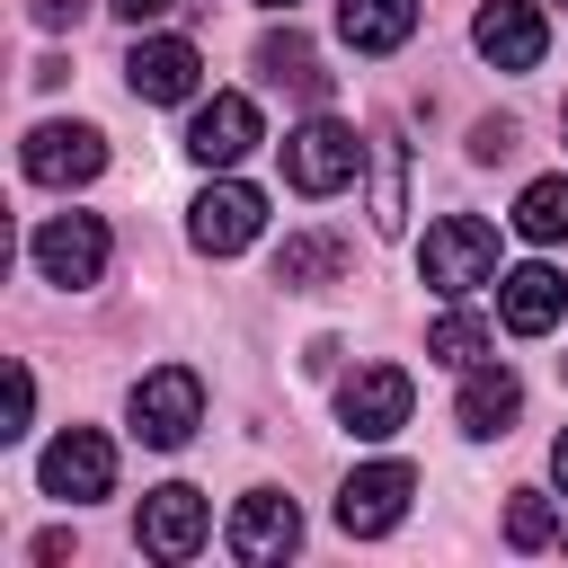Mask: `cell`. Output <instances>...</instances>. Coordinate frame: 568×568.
Returning a JSON list of instances; mask_svg holds the SVG:
<instances>
[{
  "label": "cell",
  "mask_w": 568,
  "mask_h": 568,
  "mask_svg": "<svg viewBox=\"0 0 568 568\" xmlns=\"http://www.w3.org/2000/svg\"><path fill=\"white\" fill-rule=\"evenodd\" d=\"M80 9H89V0H36V27H71Z\"/></svg>",
  "instance_id": "4316f807"
},
{
  "label": "cell",
  "mask_w": 568,
  "mask_h": 568,
  "mask_svg": "<svg viewBox=\"0 0 568 568\" xmlns=\"http://www.w3.org/2000/svg\"><path fill=\"white\" fill-rule=\"evenodd\" d=\"M257 9H293V0H257Z\"/></svg>",
  "instance_id": "f1b7e54d"
},
{
  "label": "cell",
  "mask_w": 568,
  "mask_h": 568,
  "mask_svg": "<svg viewBox=\"0 0 568 568\" xmlns=\"http://www.w3.org/2000/svg\"><path fill=\"white\" fill-rule=\"evenodd\" d=\"M399 222H408V151L373 133V231H399Z\"/></svg>",
  "instance_id": "ffe728a7"
},
{
  "label": "cell",
  "mask_w": 568,
  "mask_h": 568,
  "mask_svg": "<svg viewBox=\"0 0 568 568\" xmlns=\"http://www.w3.org/2000/svg\"><path fill=\"white\" fill-rule=\"evenodd\" d=\"M408 497H417V470H408V462H364V470L337 488V524H346L355 541H373V532H390V524L408 515Z\"/></svg>",
  "instance_id": "ba28073f"
},
{
  "label": "cell",
  "mask_w": 568,
  "mask_h": 568,
  "mask_svg": "<svg viewBox=\"0 0 568 568\" xmlns=\"http://www.w3.org/2000/svg\"><path fill=\"white\" fill-rule=\"evenodd\" d=\"M186 151H195L204 169H231V160H248V151H257V106H248L240 89H213V98L195 106V124H186Z\"/></svg>",
  "instance_id": "5bb4252c"
},
{
  "label": "cell",
  "mask_w": 568,
  "mask_h": 568,
  "mask_svg": "<svg viewBox=\"0 0 568 568\" xmlns=\"http://www.w3.org/2000/svg\"><path fill=\"white\" fill-rule=\"evenodd\" d=\"M470 44H479L497 71H532V62L550 53V27H541V9H532V0H479Z\"/></svg>",
  "instance_id": "7c38bea8"
},
{
  "label": "cell",
  "mask_w": 568,
  "mask_h": 568,
  "mask_svg": "<svg viewBox=\"0 0 568 568\" xmlns=\"http://www.w3.org/2000/svg\"><path fill=\"white\" fill-rule=\"evenodd\" d=\"M27 417H36V382H27V364L9 373V426L0 435H27Z\"/></svg>",
  "instance_id": "d4e9b609"
},
{
  "label": "cell",
  "mask_w": 568,
  "mask_h": 568,
  "mask_svg": "<svg viewBox=\"0 0 568 568\" xmlns=\"http://www.w3.org/2000/svg\"><path fill=\"white\" fill-rule=\"evenodd\" d=\"M515 231H524V240H541V248H550V240H568V178H532V186L515 195Z\"/></svg>",
  "instance_id": "7402d4cb"
},
{
  "label": "cell",
  "mask_w": 568,
  "mask_h": 568,
  "mask_svg": "<svg viewBox=\"0 0 568 568\" xmlns=\"http://www.w3.org/2000/svg\"><path fill=\"white\" fill-rule=\"evenodd\" d=\"M36 266H44V284H62V293L98 284V275H106V222H98V213H53V222L36 231Z\"/></svg>",
  "instance_id": "8992f818"
},
{
  "label": "cell",
  "mask_w": 568,
  "mask_h": 568,
  "mask_svg": "<svg viewBox=\"0 0 568 568\" xmlns=\"http://www.w3.org/2000/svg\"><path fill=\"white\" fill-rule=\"evenodd\" d=\"M550 532H559V524H550V497H541V488H515V506H506V541H515V550H541Z\"/></svg>",
  "instance_id": "603a6c76"
},
{
  "label": "cell",
  "mask_w": 568,
  "mask_h": 568,
  "mask_svg": "<svg viewBox=\"0 0 568 568\" xmlns=\"http://www.w3.org/2000/svg\"><path fill=\"white\" fill-rule=\"evenodd\" d=\"M106 488H115V444H106L98 426H62V435L44 444V497L89 506V497H106Z\"/></svg>",
  "instance_id": "52a82bcc"
},
{
  "label": "cell",
  "mask_w": 568,
  "mask_h": 568,
  "mask_svg": "<svg viewBox=\"0 0 568 568\" xmlns=\"http://www.w3.org/2000/svg\"><path fill=\"white\" fill-rule=\"evenodd\" d=\"M337 36L355 53H399L417 36V0H337Z\"/></svg>",
  "instance_id": "ac0fdd59"
},
{
  "label": "cell",
  "mask_w": 568,
  "mask_h": 568,
  "mask_svg": "<svg viewBox=\"0 0 568 568\" xmlns=\"http://www.w3.org/2000/svg\"><path fill=\"white\" fill-rule=\"evenodd\" d=\"M408 408H417V382H408L399 364H355V373L337 382V417H346V435H355V444L399 435V426H408Z\"/></svg>",
  "instance_id": "3957f363"
},
{
  "label": "cell",
  "mask_w": 568,
  "mask_h": 568,
  "mask_svg": "<svg viewBox=\"0 0 568 568\" xmlns=\"http://www.w3.org/2000/svg\"><path fill=\"white\" fill-rule=\"evenodd\" d=\"M257 231H266V195L240 186V178H213V186L186 204V240H195L204 257H240Z\"/></svg>",
  "instance_id": "5b68a950"
},
{
  "label": "cell",
  "mask_w": 568,
  "mask_h": 568,
  "mask_svg": "<svg viewBox=\"0 0 568 568\" xmlns=\"http://www.w3.org/2000/svg\"><path fill=\"white\" fill-rule=\"evenodd\" d=\"M124 80H133V98H151V106H178V98H195V80H204V53H195L186 36H133V53H124Z\"/></svg>",
  "instance_id": "30bf717a"
},
{
  "label": "cell",
  "mask_w": 568,
  "mask_h": 568,
  "mask_svg": "<svg viewBox=\"0 0 568 568\" xmlns=\"http://www.w3.org/2000/svg\"><path fill=\"white\" fill-rule=\"evenodd\" d=\"M293 541H302V506H293L284 488H248V497L231 506V559H257V568H266V559H284Z\"/></svg>",
  "instance_id": "4fadbf2b"
},
{
  "label": "cell",
  "mask_w": 568,
  "mask_h": 568,
  "mask_svg": "<svg viewBox=\"0 0 568 568\" xmlns=\"http://www.w3.org/2000/svg\"><path fill=\"white\" fill-rule=\"evenodd\" d=\"M417 275L435 284V293H470V284H488L497 275V231L479 222V213H444L435 231H426V248H417Z\"/></svg>",
  "instance_id": "6da1fadb"
},
{
  "label": "cell",
  "mask_w": 568,
  "mask_h": 568,
  "mask_svg": "<svg viewBox=\"0 0 568 568\" xmlns=\"http://www.w3.org/2000/svg\"><path fill=\"white\" fill-rule=\"evenodd\" d=\"M506 151H515V124H506V115H488V124L470 133V160H506Z\"/></svg>",
  "instance_id": "cb8c5ba5"
},
{
  "label": "cell",
  "mask_w": 568,
  "mask_h": 568,
  "mask_svg": "<svg viewBox=\"0 0 568 568\" xmlns=\"http://www.w3.org/2000/svg\"><path fill=\"white\" fill-rule=\"evenodd\" d=\"M426 355H435V364H453V373L488 364V320H479V311H444V320L426 328Z\"/></svg>",
  "instance_id": "44dd1931"
},
{
  "label": "cell",
  "mask_w": 568,
  "mask_h": 568,
  "mask_svg": "<svg viewBox=\"0 0 568 568\" xmlns=\"http://www.w3.org/2000/svg\"><path fill=\"white\" fill-rule=\"evenodd\" d=\"M18 160H27L36 186H89V178L106 169V133H98V124H36Z\"/></svg>",
  "instance_id": "9c48e42d"
},
{
  "label": "cell",
  "mask_w": 568,
  "mask_h": 568,
  "mask_svg": "<svg viewBox=\"0 0 568 568\" xmlns=\"http://www.w3.org/2000/svg\"><path fill=\"white\" fill-rule=\"evenodd\" d=\"M106 9H115V18H133V27H151V18H169L178 0H106Z\"/></svg>",
  "instance_id": "484cf974"
},
{
  "label": "cell",
  "mask_w": 568,
  "mask_h": 568,
  "mask_svg": "<svg viewBox=\"0 0 568 568\" xmlns=\"http://www.w3.org/2000/svg\"><path fill=\"white\" fill-rule=\"evenodd\" d=\"M559 133H568V106H559Z\"/></svg>",
  "instance_id": "f546056e"
},
{
  "label": "cell",
  "mask_w": 568,
  "mask_h": 568,
  "mask_svg": "<svg viewBox=\"0 0 568 568\" xmlns=\"http://www.w3.org/2000/svg\"><path fill=\"white\" fill-rule=\"evenodd\" d=\"M550 470H559V488H568V426H559V444H550Z\"/></svg>",
  "instance_id": "83f0119b"
},
{
  "label": "cell",
  "mask_w": 568,
  "mask_h": 568,
  "mask_svg": "<svg viewBox=\"0 0 568 568\" xmlns=\"http://www.w3.org/2000/svg\"><path fill=\"white\" fill-rule=\"evenodd\" d=\"M133 532H142V550H151V559H195V550H204V532H213V515H204V497H195L186 479H169V488H151V497H142V524H133Z\"/></svg>",
  "instance_id": "8fae6325"
},
{
  "label": "cell",
  "mask_w": 568,
  "mask_h": 568,
  "mask_svg": "<svg viewBox=\"0 0 568 568\" xmlns=\"http://www.w3.org/2000/svg\"><path fill=\"white\" fill-rule=\"evenodd\" d=\"M328 275H346V240H328V231H293V240L275 248V284H284V293H320Z\"/></svg>",
  "instance_id": "d6986e66"
},
{
  "label": "cell",
  "mask_w": 568,
  "mask_h": 568,
  "mask_svg": "<svg viewBox=\"0 0 568 568\" xmlns=\"http://www.w3.org/2000/svg\"><path fill=\"white\" fill-rule=\"evenodd\" d=\"M257 71H266L275 89H293L302 106H328V71H320V53H311L302 27H275V36L257 44Z\"/></svg>",
  "instance_id": "e0dca14e"
},
{
  "label": "cell",
  "mask_w": 568,
  "mask_h": 568,
  "mask_svg": "<svg viewBox=\"0 0 568 568\" xmlns=\"http://www.w3.org/2000/svg\"><path fill=\"white\" fill-rule=\"evenodd\" d=\"M515 408H524V382H515L506 364H470V382H462V399H453L462 435H506Z\"/></svg>",
  "instance_id": "2e32d148"
},
{
  "label": "cell",
  "mask_w": 568,
  "mask_h": 568,
  "mask_svg": "<svg viewBox=\"0 0 568 568\" xmlns=\"http://www.w3.org/2000/svg\"><path fill=\"white\" fill-rule=\"evenodd\" d=\"M355 160H364V142H355V124H337V115H311V124L284 133V186H293V195H337V186L355 178Z\"/></svg>",
  "instance_id": "7a4b0ae2"
},
{
  "label": "cell",
  "mask_w": 568,
  "mask_h": 568,
  "mask_svg": "<svg viewBox=\"0 0 568 568\" xmlns=\"http://www.w3.org/2000/svg\"><path fill=\"white\" fill-rule=\"evenodd\" d=\"M195 417H204V382H195L186 364H160V373L133 382V435H142L151 453H178V444L195 435Z\"/></svg>",
  "instance_id": "277c9868"
},
{
  "label": "cell",
  "mask_w": 568,
  "mask_h": 568,
  "mask_svg": "<svg viewBox=\"0 0 568 568\" xmlns=\"http://www.w3.org/2000/svg\"><path fill=\"white\" fill-rule=\"evenodd\" d=\"M559 311H568V284H559L550 266H515V275H497V320H506L515 337H550Z\"/></svg>",
  "instance_id": "9a60e30c"
}]
</instances>
